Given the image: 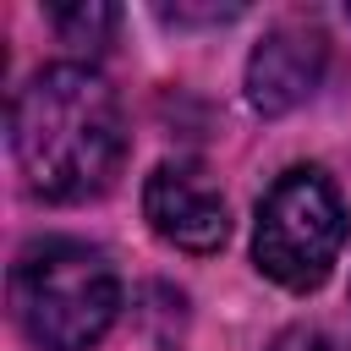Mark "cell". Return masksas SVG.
<instances>
[{
    "label": "cell",
    "mask_w": 351,
    "mask_h": 351,
    "mask_svg": "<svg viewBox=\"0 0 351 351\" xmlns=\"http://www.w3.org/2000/svg\"><path fill=\"white\" fill-rule=\"evenodd\" d=\"M11 154L27 192L44 203H88L110 192L126 159L115 88L77 60L33 71L11 99Z\"/></svg>",
    "instance_id": "6da1fadb"
},
{
    "label": "cell",
    "mask_w": 351,
    "mask_h": 351,
    "mask_svg": "<svg viewBox=\"0 0 351 351\" xmlns=\"http://www.w3.org/2000/svg\"><path fill=\"white\" fill-rule=\"evenodd\" d=\"M11 313L38 351H88L121 313V274L104 247L38 236L11 263Z\"/></svg>",
    "instance_id": "7a4b0ae2"
},
{
    "label": "cell",
    "mask_w": 351,
    "mask_h": 351,
    "mask_svg": "<svg viewBox=\"0 0 351 351\" xmlns=\"http://www.w3.org/2000/svg\"><path fill=\"white\" fill-rule=\"evenodd\" d=\"M340 247H346V203L335 181L313 165L285 170L258 203L252 230L258 269L285 291H318L335 274Z\"/></svg>",
    "instance_id": "3957f363"
},
{
    "label": "cell",
    "mask_w": 351,
    "mask_h": 351,
    "mask_svg": "<svg viewBox=\"0 0 351 351\" xmlns=\"http://www.w3.org/2000/svg\"><path fill=\"white\" fill-rule=\"evenodd\" d=\"M143 214H148L154 236L181 252H219L230 236V208H225L219 186L197 165H181V159H165L143 181Z\"/></svg>",
    "instance_id": "277c9868"
},
{
    "label": "cell",
    "mask_w": 351,
    "mask_h": 351,
    "mask_svg": "<svg viewBox=\"0 0 351 351\" xmlns=\"http://www.w3.org/2000/svg\"><path fill=\"white\" fill-rule=\"evenodd\" d=\"M329 66V38L313 22H274L252 55H247V104L258 115H285L296 104L313 99V88L324 82Z\"/></svg>",
    "instance_id": "5b68a950"
},
{
    "label": "cell",
    "mask_w": 351,
    "mask_h": 351,
    "mask_svg": "<svg viewBox=\"0 0 351 351\" xmlns=\"http://www.w3.org/2000/svg\"><path fill=\"white\" fill-rule=\"evenodd\" d=\"M121 11L115 5H99V0H77V5H49V27L60 33V44L71 49H104L110 33H115Z\"/></svg>",
    "instance_id": "8992f818"
}]
</instances>
